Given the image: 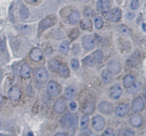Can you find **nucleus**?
Segmentation results:
<instances>
[{"instance_id": "f257e3e1", "label": "nucleus", "mask_w": 146, "mask_h": 136, "mask_svg": "<svg viewBox=\"0 0 146 136\" xmlns=\"http://www.w3.org/2000/svg\"><path fill=\"white\" fill-rule=\"evenodd\" d=\"M61 123L65 129H74L77 125V118L71 113L66 114L61 119Z\"/></svg>"}, {"instance_id": "f03ea898", "label": "nucleus", "mask_w": 146, "mask_h": 136, "mask_svg": "<svg viewBox=\"0 0 146 136\" xmlns=\"http://www.w3.org/2000/svg\"><path fill=\"white\" fill-rule=\"evenodd\" d=\"M48 79V74L46 69L43 67L37 68L36 71V80L39 84H44Z\"/></svg>"}, {"instance_id": "7ed1b4c3", "label": "nucleus", "mask_w": 146, "mask_h": 136, "mask_svg": "<svg viewBox=\"0 0 146 136\" xmlns=\"http://www.w3.org/2000/svg\"><path fill=\"white\" fill-rule=\"evenodd\" d=\"M92 125L94 130H96V131H103L106 125V121L104 117L100 115L94 116L92 120Z\"/></svg>"}, {"instance_id": "20e7f679", "label": "nucleus", "mask_w": 146, "mask_h": 136, "mask_svg": "<svg viewBox=\"0 0 146 136\" xmlns=\"http://www.w3.org/2000/svg\"><path fill=\"white\" fill-rule=\"evenodd\" d=\"M144 107H145V103L143 99L141 97H137L133 101L131 108L134 113H138L144 109Z\"/></svg>"}, {"instance_id": "39448f33", "label": "nucleus", "mask_w": 146, "mask_h": 136, "mask_svg": "<svg viewBox=\"0 0 146 136\" xmlns=\"http://www.w3.org/2000/svg\"><path fill=\"white\" fill-rule=\"evenodd\" d=\"M106 17L110 21L117 22V21H119L121 17V9L118 8H115L111 10V11H107L106 14Z\"/></svg>"}, {"instance_id": "423d86ee", "label": "nucleus", "mask_w": 146, "mask_h": 136, "mask_svg": "<svg viewBox=\"0 0 146 136\" xmlns=\"http://www.w3.org/2000/svg\"><path fill=\"white\" fill-rule=\"evenodd\" d=\"M113 105L112 103L108 101H103L98 105V110L100 112L105 115H109L113 112Z\"/></svg>"}, {"instance_id": "0eeeda50", "label": "nucleus", "mask_w": 146, "mask_h": 136, "mask_svg": "<svg viewBox=\"0 0 146 136\" xmlns=\"http://www.w3.org/2000/svg\"><path fill=\"white\" fill-rule=\"evenodd\" d=\"M21 95V94L19 88L18 86H16L11 87L8 93L9 98L11 101H14V102L18 101L20 99Z\"/></svg>"}, {"instance_id": "6e6552de", "label": "nucleus", "mask_w": 146, "mask_h": 136, "mask_svg": "<svg viewBox=\"0 0 146 136\" xmlns=\"http://www.w3.org/2000/svg\"><path fill=\"white\" fill-rule=\"evenodd\" d=\"M82 44L84 48L87 51H91L95 48V41L91 36H84L82 38Z\"/></svg>"}, {"instance_id": "1a4fd4ad", "label": "nucleus", "mask_w": 146, "mask_h": 136, "mask_svg": "<svg viewBox=\"0 0 146 136\" xmlns=\"http://www.w3.org/2000/svg\"><path fill=\"white\" fill-rule=\"evenodd\" d=\"M121 68H122V66H121V63L116 60L110 61L108 64V70L112 74H117L120 73Z\"/></svg>"}, {"instance_id": "9d476101", "label": "nucleus", "mask_w": 146, "mask_h": 136, "mask_svg": "<svg viewBox=\"0 0 146 136\" xmlns=\"http://www.w3.org/2000/svg\"><path fill=\"white\" fill-rule=\"evenodd\" d=\"M54 110L57 113H63L66 110V103L64 98H58L54 105Z\"/></svg>"}, {"instance_id": "9b49d317", "label": "nucleus", "mask_w": 146, "mask_h": 136, "mask_svg": "<svg viewBox=\"0 0 146 136\" xmlns=\"http://www.w3.org/2000/svg\"><path fill=\"white\" fill-rule=\"evenodd\" d=\"M47 94L50 97H56L58 94V88L56 83L54 81H50L47 85Z\"/></svg>"}, {"instance_id": "f8f14e48", "label": "nucleus", "mask_w": 146, "mask_h": 136, "mask_svg": "<svg viewBox=\"0 0 146 136\" xmlns=\"http://www.w3.org/2000/svg\"><path fill=\"white\" fill-rule=\"evenodd\" d=\"M129 111V106L126 103H121L117 105L115 109V115L118 117H123L126 115Z\"/></svg>"}, {"instance_id": "ddd939ff", "label": "nucleus", "mask_w": 146, "mask_h": 136, "mask_svg": "<svg viewBox=\"0 0 146 136\" xmlns=\"http://www.w3.org/2000/svg\"><path fill=\"white\" fill-rule=\"evenodd\" d=\"M43 56H44V54H43L42 50L36 47L31 49L30 52V58L32 61H36V62L41 61L43 58Z\"/></svg>"}, {"instance_id": "4468645a", "label": "nucleus", "mask_w": 146, "mask_h": 136, "mask_svg": "<svg viewBox=\"0 0 146 136\" xmlns=\"http://www.w3.org/2000/svg\"><path fill=\"white\" fill-rule=\"evenodd\" d=\"M143 118L140 114H133L130 118V123L135 128L141 127L143 125Z\"/></svg>"}, {"instance_id": "2eb2a0df", "label": "nucleus", "mask_w": 146, "mask_h": 136, "mask_svg": "<svg viewBox=\"0 0 146 136\" xmlns=\"http://www.w3.org/2000/svg\"><path fill=\"white\" fill-rule=\"evenodd\" d=\"M123 94V90L119 85H115L110 91V97L112 99H118Z\"/></svg>"}, {"instance_id": "dca6fc26", "label": "nucleus", "mask_w": 146, "mask_h": 136, "mask_svg": "<svg viewBox=\"0 0 146 136\" xmlns=\"http://www.w3.org/2000/svg\"><path fill=\"white\" fill-rule=\"evenodd\" d=\"M54 24V19H53L52 18H49V17H47V18L44 19L42 21L40 22L39 26H38V30L40 31H43L44 30H46V29H48V27H52Z\"/></svg>"}, {"instance_id": "f3484780", "label": "nucleus", "mask_w": 146, "mask_h": 136, "mask_svg": "<svg viewBox=\"0 0 146 136\" xmlns=\"http://www.w3.org/2000/svg\"><path fill=\"white\" fill-rule=\"evenodd\" d=\"M135 83V77L132 74H128L125 76L123 78L124 86L126 88H130Z\"/></svg>"}, {"instance_id": "a211bd4d", "label": "nucleus", "mask_w": 146, "mask_h": 136, "mask_svg": "<svg viewBox=\"0 0 146 136\" xmlns=\"http://www.w3.org/2000/svg\"><path fill=\"white\" fill-rule=\"evenodd\" d=\"M20 75L23 78H29L31 75V68L27 64H24L21 66V71H20Z\"/></svg>"}, {"instance_id": "6ab92c4d", "label": "nucleus", "mask_w": 146, "mask_h": 136, "mask_svg": "<svg viewBox=\"0 0 146 136\" xmlns=\"http://www.w3.org/2000/svg\"><path fill=\"white\" fill-rule=\"evenodd\" d=\"M111 3L110 0H99L98 2V7L100 10H102L104 12L109 11Z\"/></svg>"}, {"instance_id": "aec40b11", "label": "nucleus", "mask_w": 146, "mask_h": 136, "mask_svg": "<svg viewBox=\"0 0 146 136\" xmlns=\"http://www.w3.org/2000/svg\"><path fill=\"white\" fill-rule=\"evenodd\" d=\"M101 77L104 84H108L112 81V74L108 69H104L101 74Z\"/></svg>"}, {"instance_id": "412c9836", "label": "nucleus", "mask_w": 146, "mask_h": 136, "mask_svg": "<svg viewBox=\"0 0 146 136\" xmlns=\"http://www.w3.org/2000/svg\"><path fill=\"white\" fill-rule=\"evenodd\" d=\"M95 108L96 106L94 103H86L84 105V108H83V112L86 115H91V114H92L94 113Z\"/></svg>"}, {"instance_id": "4be33fe9", "label": "nucleus", "mask_w": 146, "mask_h": 136, "mask_svg": "<svg viewBox=\"0 0 146 136\" xmlns=\"http://www.w3.org/2000/svg\"><path fill=\"white\" fill-rule=\"evenodd\" d=\"M48 67H49L50 70L52 72H56V71H59V68L61 67V64L56 59L51 60L48 64Z\"/></svg>"}, {"instance_id": "5701e85b", "label": "nucleus", "mask_w": 146, "mask_h": 136, "mask_svg": "<svg viewBox=\"0 0 146 136\" xmlns=\"http://www.w3.org/2000/svg\"><path fill=\"white\" fill-rule=\"evenodd\" d=\"M80 19V14L78 11H73L68 17V20L71 24H76Z\"/></svg>"}, {"instance_id": "b1692460", "label": "nucleus", "mask_w": 146, "mask_h": 136, "mask_svg": "<svg viewBox=\"0 0 146 136\" xmlns=\"http://www.w3.org/2000/svg\"><path fill=\"white\" fill-rule=\"evenodd\" d=\"M76 94V89L73 86H69L66 89L65 95L68 99H71Z\"/></svg>"}, {"instance_id": "393cba45", "label": "nucleus", "mask_w": 146, "mask_h": 136, "mask_svg": "<svg viewBox=\"0 0 146 136\" xmlns=\"http://www.w3.org/2000/svg\"><path fill=\"white\" fill-rule=\"evenodd\" d=\"M80 26L83 29L85 30H91V29H92V23H91V20L88 19H83L81 21Z\"/></svg>"}, {"instance_id": "a878e982", "label": "nucleus", "mask_w": 146, "mask_h": 136, "mask_svg": "<svg viewBox=\"0 0 146 136\" xmlns=\"http://www.w3.org/2000/svg\"><path fill=\"white\" fill-rule=\"evenodd\" d=\"M68 50H69V41H63L59 46V51L64 54H67L68 52Z\"/></svg>"}, {"instance_id": "bb28decb", "label": "nucleus", "mask_w": 146, "mask_h": 136, "mask_svg": "<svg viewBox=\"0 0 146 136\" xmlns=\"http://www.w3.org/2000/svg\"><path fill=\"white\" fill-rule=\"evenodd\" d=\"M59 74L61 76L64 77V78H67V77L69 76L70 71L68 67L66 65L61 66L59 68Z\"/></svg>"}, {"instance_id": "cd10ccee", "label": "nucleus", "mask_w": 146, "mask_h": 136, "mask_svg": "<svg viewBox=\"0 0 146 136\" xmlns=\"http://www.w3.org/2000/svg\"><path fill=\"white\" fill-rule=\"evenodd\" d=\"M88 122H89V117L88 115H83L82 118L81 119V124H80V126H81V130H86L88 128Z\"/></svg>"}, {"instance_id": "c85d7f7f", "label": "nucleus", "mask_w": 146, "mask_h": 136, "mask_svg": "<svg viewBox=\"0 0 146 136\" xmlns=\"http://www.w3.org/2000/svg\"><path fill=\"white\" fill-rule=\"evenodd\" d=\"M93 58L95 61V62L96 63H101L102 61L103 57H104V55H103L102 51H100V50H97L95 52L93 53L92 54Z\"/></svg>"}, {"instance_id": "c756f323", "label": "nucleus", "mask_w": 146, "mask_h": 136, "mask_svg": "<svg viewBox=\"0 0 146 136\" xmlns=\"http://www.w3.org/2000/svg\"><path fill=\"white\" fill-rule=\"evenodd\" d=\"M19 13L22 19H27L29 17V9L25 6H21L19 10Z\"/></svg>"}, {"instance_id": "7c9ffc66", "label": "nucleus", "mask_w": 146, "mask_h": 136, "mask_svg": "<svg viewBox=\"0 0 146 136\" xmlns=\"http://www.w3.org/2000/svg\"><path fill=\"white\" fill-rule=\"evenodd\" d=\"M94 24H95V27L97 29H100L103 27L104 26V19L101 17H96L94 19Z\"/></svg>"}, {"instance_id": "2f4dec72", "label": "nucleus", "mask_w": 146, "mask_h": 136, "mask_svg": "<svg viewBox=\"0 0 146 136\" xmlns=\"http://www.w3.org/2000/svg\"><path fill=\"white\" fill-rule=\"evenodd\" d=\"M141 86V83H135L132 86L128 88V93H129V94H135L140 89Z\"/></svg>"}, {"instance_id": "473e14b6", "label": "nucleus", "mask_w": 146, "mask_h": 136, "mask_svg": "<svg viewBox=\"0 0 146 136\" xmlns=\"http://www.w3.org/2000/svg\"><path fill=\"white\" fill-rule=\"evenodd\" d=\"M83 63H84V64H85L86 66H92L94 65V64H95L96 62L94 60V58H93V57L87 56L83 60Z\"/></svg>"}, {"instance_id": "72a5a7b5", "label": "nucleus", "mask_w": 146, "mask_h": 136, "mask_svg": "<svg viewBox=\"0 0 146 136\" xmlns=\"http://www.w3.org/2000/svg\"><path fill=\"white\" fill-rule=\"evenodd\" d=\"M135 132H134L133 130L128 129V128L125 129L123 131H122V132L121 133V135H120V136H135Z\"/></svg>"}, {"instance_id": "f704fd0d", "label": "nucleus", "mask_w": 146, "mask_h": 136, "mask_svg": "<svg viewBox=\"0 0 146 136\" xmlns=\"http://www.w3.org/2000/svg\"><path fill=\"white\" fill-rule=\"evenodd\" d=\"M119 30L123 34H124V35L128 36L131 34V30H130L128 27H125V26H123V25L121 26V27H119Z\"/></svg>"}, {"instance_id": "c9c22d12", "label": "nucleus", "mask_w": 146, "mask_h": 136, "mask_svg": "<svg viewBox=\"0 0 146 136\" xmlns=\"http://www.w3.org/2000/svg\"><path fill=\"white\" fill-rule=\"evenodd\" d=\"M94 14V11L91 8H86L84 10V15L86 17H91Z\"/></svg>"}, {"instance_id": "e433bc0d", "label": "nucleus", "mask_w": 146, "mask_h": 136, "mask_svg": "<svg viewBox=\"0 0 146 136\" xmlns=\"http://www.w3.org/2000/svg\"><path fill=\"white\" fill-rule=\"evenodd\" d=\"M104 136H115L113 129L112 128H107L104 133Z\"/></svg>"}, {"instance_id": "4c0bfd02", "label": "nucleus", "mask_w": 146, "mask_h": 136, "mask_svg": "<svg viewBox=\"0 0 146 136\" xmlns=\"http://www.w3.org/2000/svg\"><path fill=\"white\" fill-rule=\"evenodd\" d=\"M139 7V1L138 0H132L131 3V9L135 10Z\"/></svg>"}, {"instance_id": "58836bf2", "label": "nucleus", "mask_w": 146, "mask_h": 136, "mask_svg": "<svg viewBox=\"0 0 146 136\" xmlns=\"http://www.w3.org/2000/svg\"><path fill=\"white\" fill-rule=\"evenodd\" d=\"M71 67L73 68V69L76 70L77 68L79 67V61H78L77 59L71 60Z\"/></svg>"}, {"instance_id": "ea45409f", "label": "nucleus", "mask_w": 146, "mask_h": 136, "mask_svg": "<svg viewBox=\"0 0 146 136\" xmlns=\"http://www.w3.org/2000/svg\"><path fill=\"white\" fill-rule=\"evenodd\" d=\"M78 33H79V31H78V30L77 29H75L73 30L71 33V38H73V39H75V38H76L78 36Z\"/></svg>"}, {"instance_id": "a19ab883", "label": "nucleus", "mask_w": 146, "mask_h": 136, "mask_svg": "<svg viewBox=\"0 0 146 136\" xmlns=\"http://www.w3.org/2000/svg\"><path fill=\"white\" fill-rule=\"evenodd\" d=\"M125 17H126L127 19L133 20L134 18H135V14L134 12H133V11H128V12L126 14V15H125Z\"/></svg>"}, {"instance_id": "79ce46f5", "label": "nucleus", "mask_w": 146, "mask_h": 136, "mask_svg": "<svg viewBox=\"0 0 146 136\" xmlns=\"http://www.w3.org/2000/svg\"><path fill=\"white\" fill-rule=\"evenodd\" d=\"M5 48V41L4 38H0V50L4 51Z\"/></svg>"}, {"instance_id": "37998d69", "label": "nucleus", "mask_w": 146, "mask_h": 136, "mask_svg": "<svg viewBox=\"0 0 146 136\" xmlns=\"http://www.w3.org/2000/svg\"><path fill=\"white\" fill-rule=\"evenodd\" d=\"M24 30H25V31H24V32H25V33H29L28 32V30L31 31V29H30V27H28V26H23V27H21V31L23 32V31H24Z\"/></svg>"}, {"instance_id": "c03bdc74", "label": "nucleus", "mask_w": 146, "mask_h": 136, "mask_svg": "<svg viewBox=\"0 0 146 136\" xmlns=\"http://www.w3.org/2000/svg\"><path fill=\"white\" fill-rule=\"evenodd\" d=\"M69 107L71 110H75L77 108V105L75 102H71L69 104Z\"/></svg>"}, {"instance_id": "a18cd8bd", "label": "nucleus", "mask_w": 146, "mask_h": 136, "mask_svg": "<svg viewBox=\"0 0 146 136\" xmlns=\"http://www.w3.org/2000/svg\"><path fill=\"white\" fill-rule=\"evenodd\" d=\"M54 136H67V135L66 133H56Z\"/></svg>"}, {"instance_id": "49530a36", "label": "nucleus", "mask_w": 146, "mask_h": 136, "mask_svg": "<svg viewBox=\"0 0 146 136\" xmlns=\"http://www.w3.org/2000/svg\"><path fill=\"white\" fill-rule=\"evenodd\" d=\"M142 27H143V31L146 32V24H143Z\"/></svg>"}, {"instance_id": "de8ad7c7", "label": "nucleus", "mask_w": 146, "mask_h": 136, "mask_svg": "<svg viewBox=\"0 0 146 136\" xmlns=\"http://www.w3.org/2000/svg\"><path fill=\"white\" fill-rule=\"evenodd\" d=\"M2 101H3V96L1 95V94H0V104L2 103Z\"/></svg>"}, {"instance_id": "09e8293b", "label": "nucleus", "mask_w": 146, "mask_h": 136, "mask_svg": "<svg viewBox=\"0 0 146 136\" xmlns=\"http://www.w3.org/2000/svg\"><path fill=\"white\" fill-rule=\"evenodd\" d=\"M27 136H34V134H33V133L29 132L28 134H27Z\"/></svg>"}, {"instance_id": "8fccbe9b", "label": "nucleus", "mask_w": 146, "mask_h": 136, "mask_svg": "<svg viewBox=\"0 0 146 136\" xmlns=\"http://www.w3.org/2000/svg\"><path fill=\"white\" fill-rule=\"evenodd\" d=\"M91 136H98V135H94V134H91Z\"/></svg>"}, {"instance_id": "3c124183", "label": "nucleus", "mask_w": 146, "mask_h": 136, "mask_svg": "<svg viewBox=\"0 0 146 136\" xmlns=\"http://www.w3.org/2000/svg\"><path fill=\"white\" fill-rule=\"evenodd\" d=\"M145 100H146V91H145Z\"/></svg>"}, {"instance_id": "603ef678", "label": "nucleus", "mask_w": 146, "mask_h": 136, "mask_svg": "<svg viewBox=\"0 0 146 136\" xmlns=\"http://www.w3.org/2000/svg\"><path fill=\"white\" fill-rule=\"evenodd\" d=\"M0 136H5V135H0Z\"/></svg>"}, {"instance_id": "864d4df0", "label": "nucleus", "mask_w": 146, "mask_h": 136, "mask_svg": "<svg viewBox=\"0 0 146 136\" xmlns=\"http://www.w3.org/2000/svg\"><path fill=\"white\" fill-rule=\"evenodd\" d=\"M0 125H1V123H0Z\"/></svg>"}]
</instances>
